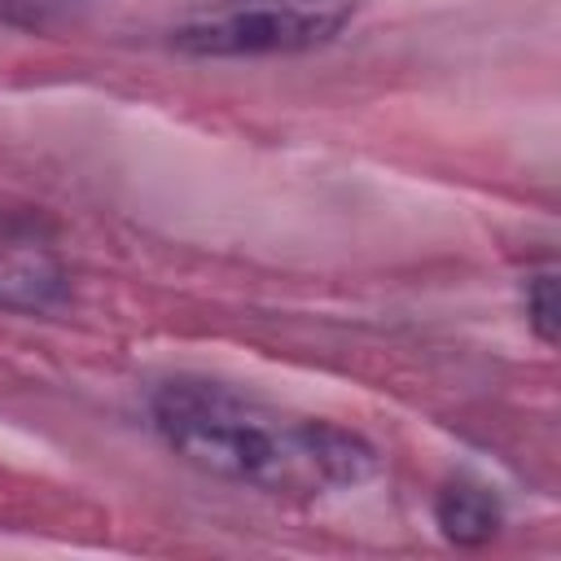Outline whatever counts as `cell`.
<instances>
[{"label":"cell","instance_id":"1","mask_svg":"<svg viewBox=\"0 0 561 561\" xmlns=\"http://www.w3.org/2000/svg\"><path fill=\"white\" fill-rule=\"evenodd\" d=\"M149 416L184 465L272 500L307 504L355 491L381 465L364 434L324 416L285 412L206 377L162 381L149 399Z\"/></svg>","mask_w":561,"mask_h":561},{"label":"cell","instance_id":"2","mask_svg":"<svg viewBox=\"0 0 561 561\" xmlns=\"http://www.w3.org/2000/svg\"><path fill=\"white\" fill-rule=\"evenodd\" d=\"M355 13V0H202L175 26L171 44L193 57H280L329 44Z\"/></svg>","mask_w":561,"mask_h":561},{"label":"cell","instance_id":"3","mask_svg":"<svg viewBox=\"0 0 561 561\" xmlns=\"http://www.w3.org/2000/svg\"><path fill=\"white\" fill-rule=\"evenodd\" d=\"M66 298V272L57 254L31 232H0V307L44 311Z\"/></svg>","mask_w":561,"mask_h":561},{"label":"cell","instance_id":"4","mask_svg":"<svg viewBox=\"0 0 561 561\" xmlns=\"http://www.w3.org/2000/svg\"><path fill=\"white\" fill-rule=\"evenodd\" d=\"M434 522H438V530H443L451 543L478 548V543H491V539L500 535V526H504V504H500V495H495L486 482L460 473V478L443 482V491H438V500H434Z\"/></svg>","mask_w":561,"mask_h":561},{"label":"cell","instance_id":"5","mask_svg":"<svg viewBox=\"0 0 561 561\" xmlns=\"http://www.w3.org/2000/svg\"><path fill=\"white\" fill-rule=\"evenodd\" d=\"M526 320H530V329H535V337L539 342H557V272L552 267H543V272H535V276H526Z\"/></svg>","mask_w":561,"mask_h":561}]
</instances>
